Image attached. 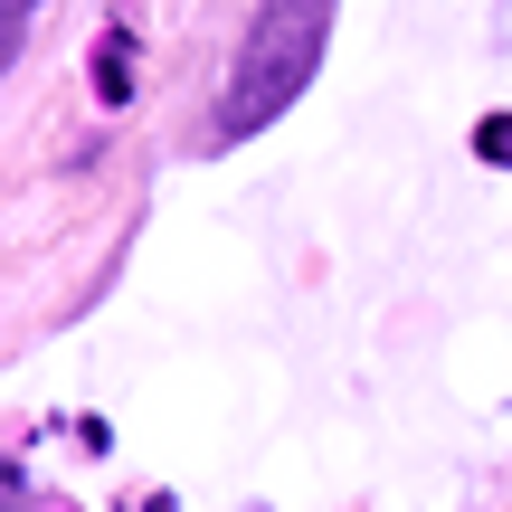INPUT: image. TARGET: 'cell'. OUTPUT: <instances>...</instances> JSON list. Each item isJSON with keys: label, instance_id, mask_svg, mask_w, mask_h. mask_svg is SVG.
I'll list each match as a JSON object with an SVG mask.
<instances>
[{"label": "cell", "instance_id": "7a4b0ae2", "mask_svg": "<svg viewBox=\"0 0 512 512\" xmlns=\"http://www.w3.org/2000/svg\"><path fill=\"white\" fill-rule=\"evenodd\" d=\"M95 95H105V105H124V95H133V29H105V38H95Z\"/></svg>", "mask_w": 512, "mask_h": 512}, {"label": "cell", "instance_id": "277c9868", "mask_svg": "<svg viewBox=\"0 0 512 512\" xmlns=\"http://www.w3.org/2000/svg\"><path fill=\"white\" fill-rule=\"evenodd\" d=\"M475 152L494 171H512V114H484V124H475Z\"/></svg>", "mask_w": 512, "mask_h": 512}, {"label": "cell", "instance_id": "3957f363", "mask_svg": "<svg viewBox=\"0 0 512 512\" xmlns=\"http://www.w3.org/2000/svg\"><path fill=\"white\" fill-rule=\"evenodd\" d=\"M29 19H38V0H0V76H10L19 48H29Z\"/></svg>", "mask_w": 512, "mask_h": 512}, {"label": "cell", "instance_id": "6da1fadb", "mask_svg": "<svg viewBox=\"0 0 512 512\" xmlns=\"http://www.w3.org/2000/svg\"><path fill=\"white\" fill-rule=\"evenodd\" d=\"M323 38H332V0H256V29L238 48V76L219 95V133H256L313 86L323 67Z\"/></svg>", "mask_w": 512, "mask_h": 512}]
</instances>
